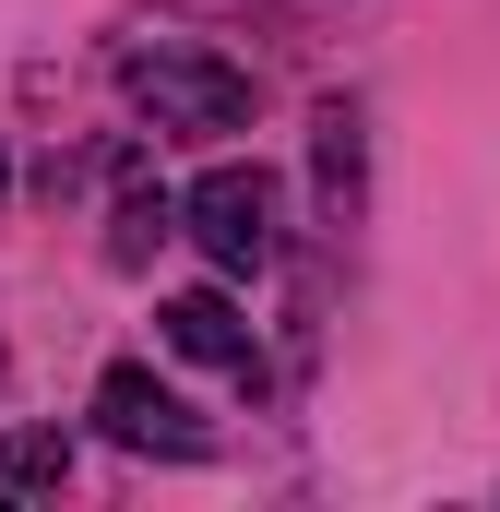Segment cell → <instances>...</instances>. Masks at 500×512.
Returning <instances> with one entry per match:
<instances>
[{"mask_svg": "<svg viewBox=\"0 0 500 512\" xmlns=\"http://www.w3.org/2000/svg\"><path fill=\"white\" fill-rule=\"evenodd\" d=\"M120 96H131L155 131H239V120H250V72H239V60H215V48H179V36L120 48Z\"/></svg>", "mask_w": 500, "mask_h": 512, "instance_id": "cell-1", "label": "cell"}, {"mask_svg": "<svg viewBox=\"0 0 500 512\" xmlns=\"http://www.w3.org/2000/svg\"><path fill=\"white\" fill-rule=\"evenodd\" d=\"M274 215H286V191H274L262 167H239V155H227V167H203V179L179 191V227L203 239L215 274H262V262L286 251V227H274Z\"/></svg>", "mask_w": 500, "mask_h": 512, "instance_id": "cell-2", "label": "cell"}, {"mask_svg": "<svg viewBox=\"0 0 500 512\" xmlns=\"http://www.w3.org/2000/svg\"><path fill=\"white\" fill-rule=\"evenodd\" d=\"M96 429H108L120 453H203V417H191L179 393L155 382L143 358H120V370L96 382Z\"/></svg>", "mask_w": 500, "mask_h": 512, "instance_id": "cell-3", "label": "cell"}, {"mask_svg": "<svg viewBox=\"0 0 500 512\" xmlns=\"http://www.w3.org/2000/svg\"><path fill=\"white\" fill-rule=\"evenodd\" d=\"M155 346H179L191 370H227V382H262V346H250V322L215 298V286H191V298H167L155 310Z\"/></svg>", "mask_w": 500, "mask_h": 512, "instance_id": "cell-4", "label": "cell"}, {"mask_svg": "<svg viewBox=\"0 0 500 512\" xmlns=\"http://www.w3.org/2000/svg\"><path fill=\"white\" fill-rule=\"evenodd\" d=\"M167 227H179V191H167V179H155L143 155H120V215H108V262H120V274H143Z\"/></svg>", "mask_w": 500, "mask_h": 512, "instance_id": "cell-5", "label": "cell"}, {"mask_svg": "<svg viewBox=\"0 0 500 512\" xmlns=\"http://www.w3.org/2000/svg\"><path fill=\"white\" fill-rule=\"evenodd\" d=\"M72 489V429L36 417V429H0V501H48Z\"/></svg>", "mask_w": 500, "mask_h": 512, "instance_id": "cell-6", "label": "cell"}, {"mask_svg": "<svg viewBox=\"0 0 500 512\" xmlns=\"http://www.w3.org/2000/svg\"><path fill=\"white\" fill-rule=\"evenodd\" d=\"M310 131H322V143H310V155H322V215L346 227V215H358V108L334 96V108H322Z\"/></svg>", "mask_w": 500, "mask_h": 512, "instance_id": "cell-7", "label": "cell"}, {"mask_svg": "<svg viewBox=\"0 0 500 512\" xmlns=\"http://www.w3.org/2000/svg\"><path fill=\"white\" fill-rule=\"evenodd\" d=\"M0 191H12V167H0Z\"/></svg>", "mask_w": 500, "mask_h": 512, "instance_id": "cell-8", "label": "cell"}]
</instances>
